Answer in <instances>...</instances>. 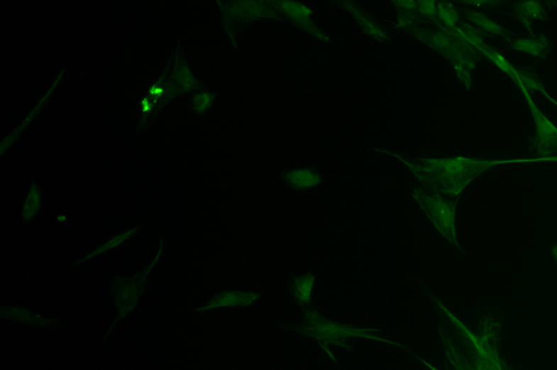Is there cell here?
Segmentation results:
<instances>
[{"label": "cell", "mask_w": 557, "mask_h": 370, "mask_svg": "<svg viewBox=\"0 0 557 370\" xmlns=\"http://www.w3.org/2000/svg\"><path fill=\"white\" fill-rule=\"evenodd\" d=\"M480 167V163L467 157H451L430 161L429 168L439 177L443 179V187L446 193L460 195L471 177Z\"/></svg>", "instance_id": "6da1fadb"}, {"label": "cell", "mask_w": 557, "mask_h": 370, "mask_svg": "<svg viewBox=\"0 0 557 370\" xmlns=\"http://www.w3.org/2000/svg\"><path fill=\"white\" fill-rule=\"evenodd\" d=\"M453 322L458 327L461 332L464 334L465 339L469 345H471L473 351L476 353L479 359V365L483 366L485 368H504L505 364L502 361L501 357L497 355L495 349L487 343L485 339L480 338L476 333H473L468 327L465 326L463 322H461L458 319L455 318L454 316L451 315Z\"/></svg>", "instance_id": "7a4b0ae2"}, {"label": "cell", "mask_w": 557, "mask_h": 370, "mask_svg": "<svg viewBox=\"0 0 557 370\" xmlns=\"http://www.w3.org/2000/svg\"><path fill=\"white\" fill-rule=\"evenodd\" d=\"M427 205L430 216L441 233L448 239L455 238L456 214L452 204L440 197H428Z\"/></svg>", "instance_id": "3957f363"}, {"label": "cell", "mask_w": 557, "mask_h": 370, "mask_svg": "<svg viewBox=\"0 0 557 370\" xmlns=\"http://www.w3.org/2000/svg\"><path fill=\"white\" fill-rule=\"evenodd\" d=\"M534 126H536V138L540 146L551 149L557 146V124L550 118L539 111L536 108L532 110Z\"/></svg>", "instance_id": "277c9868"}, {"label": "cell", "mask_w": 557, "mask_h": 370, "mask_svg": "<svg viewBox=\"0 0 557 370\" xmlns=\"http://www.w3.org/2000/svg\"><path fill=\"white\" fill-rule=\"evenodd\" d=\"M277 8L285 16L297 21H307L313 14L311 9L307 5L297 0H279Z\"/></svg>", "instance_id": "5b68a950"}, {"label": "cell", "mask_w": 557, "mask_h": 370, "mask_svg": "<svg viewBox=\"0 0 557 370\" xmlns=\"http://www.w3.org/2000/svg\"><path fill=\"white\" fill-rule=\"evenodd\" d=\"M289 183L301 190L311 189L319 184V175L309 169H295L287 175Z\"/></svg>", "instance_id": "8992f818"}, {"label": "cell", "mask_w": 557, "mask_h": 370, "mask_svg": "<svg viewBox=\"0 0 557 370\" xmlns=\"http://www.w3.org/2000/svg\"><path fill=\"white\" fill-rule=\"evenodd\" d=\"M517 11L522 20L529 22L541 20L546 13L541 0H522L518 4Z\"/></svg>", "instance_id": "52a82bcc"}, {"label": "cell", "mask_w": 557, "mask_h": 370, "mask_svg": "<svg viewBox=\"0 0 557 370\" xmlns=\"http://www.w3.org/2000/svg\"><path fill=\"white\" fill-rule=\"evenodd\" d=\"M469 20L473 24L475 28H478L479 31L491 34V36H500L503 34V28L502 26L492 19L491 16L482 13L480 11H473L469 14Z\"/></svg>", "instance_id": "ba28073f"}, {"label": "cell", "mask_w": 557, "mask_h": 370, "mask_svg": "<svg viewBox=\"0 0 557 370\" xmlns=\"http://www.w3.org/2000/svg\"><path fill=\"white\" fill-rule=\"evenodd\" d=\"M436 18L446 28L454 30L460 22V12L453 4L443 1V3H439Z\"/></svg>", "instance_id": "9c48e42d"}, {"label": "cell", "mask_w": 557, "mask_h": 370, "mask_svg": "<svg viewBox=\"0 0 557 370\" xmlns=\"http://www.w3.org/2000/svg\"><path fill=\"white\" fill-rule=\"evenodd\" d=\"M515 48L530 56H540L546 50V43L542 38H519L515 40Z\"/></svg>", "instance_id": "30bf717a"}, {"label": "cell", "mask_w": 557, "mask_h": 370, "mask_svg": "<svg viewBox=\"0 0 557 370\" xmlns=\"http://www.w3.org/2000/svg\"><path fill=\"white\" fill-rule=\"evenodd\" d=\"M453 38L458 40L461 44L475 47V48H479L483 45L482 38L479 36V32L476 28H455L453 30Z\"/></svg>", "instance_id": "8fae6325"}, {"label": "cell", "mask_w": 557, "mask_h": 370, "mask_svg": "<svg viewBox=\"0 0 557 370\" xmlns=\"http://www.w3.org/2000/svg\"><path fill=\"white\" fill-rule=\"evenodd\" d=\"M314 287H315V281L313 278L309 276L302 277L294 287L297 300L301 303H307L313 295Z\"/></svg>", "instance_id": "7c38bea8"}, {"label": "cell", "mask_w": 557, "mask_h": 370, "mask_svg": "<svg viewBox=\"0 0 557 370\" xmlns=\"http://www.w3.org/2000/svg\"><path fill=\"white\" fill-rule=\"evenodd\" d=\"M417 3V9L422 16H426L428 19H434L436 18V11H438L439 3L436 0H416Z\"/></svg>", "instance_id": "4fadbf2b"}, {"label": "cell", "mask_w": 557, "mask_h": 370, "mask_svg": "<svg viewBox=\"0 0 557 370\" xmlns=\"http://www.w3.org/2000/svg\"><path fill=\"white\" fill-rule=\"evenodd\" d=\"M360 22H362L365 30L369 33V36H371L375 38H378V40L385 38V31H383L382 28L378 26V24L375 23V22H373V20L368 19V18H365V16H362V18H360Z\"/></svg>", "instance_id": "5bb4252c"}, {"label": "cell", "mask_w": 557, "mask_h": 370, "mask_svg": "<svg viewBox=\"0 0 557 370\" xmlns=\"http://www.w3.org/2000/svg\"><path fill=\"white\" fill-rule=\"evenodd\" d=\"M490 57L492 58L493 62L499 67V69H501L504 72L509 73L513 70L509 61L506 60L505 57L502 56L499 53H492V54L490 55Z\"/></svg>", "instance_id": "9a60e30c"}, {"label": "cell", "mask_w": 557, "mask_h": 370, "mask_svg": "<svg viewBox=\"0 0 557 370\" xmlns=\"http://www.w3.org/2000/svg\"><path fill=\"white\" fill-rule=\"evenodd\" d=\"M499 0H464V3L473 8L475 11L495 5Z\"/></svg>", "instance_id": "2e32d148"}, {"label": "cell", "mask_w": 557, "mask_h": 370, "mask_svg": "<svg viewBox=\"0 0 557 370\" xmlns=\"http://www.w3.org/2000/svg\"><path fill=\"white\" fill-rule=\"evenodd\" d=\"M397 7L406 12L415 11L417 9L416 0H395Z\"/></svg>", "instance_id": "e0dca14e"}, {"label": "cell", "mask_w": 557, "mask_h": 370, "mask_svg": "<svg viewBox=\"0 0 557 370\" xmlns=\"http://www.w3.org/2000/svg\"><path fill=\"white\" fill-rule=\"evenodd\" d=\"M552 253H553V257H554V259L555 261H556L557 263V244L556 246L554 247V249H553Z\"/></svg>", "instance_id": "ac0fdd59"}]
</instances>
